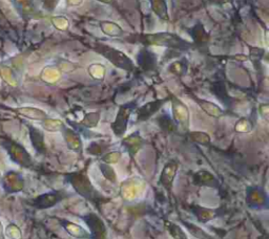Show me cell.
<instances>
[{"label": "cell", "mask_w": 269, "mask_h": 239, "mask_svg": "<svg viewBox=\"0 0 269 239\" xmlns=\"http://www.w3.org/2000/svg\"><path fill=\"white\" fill-rule=\"evenodd\" d=\"M137 40L144 45L162 46V47L178 49V51H189V49H191L193 46L192 43L184 40L180 36L173 34V33H167V32L140 35L138 36Z\"/></svg>", "instance_id": "1"}, {"label": "cell", "mask_w": 269, "mask_h": 239, "mask_svg": "<svg viewBox=\"0 0 269 239\" xmlns=\"http://www.w3.org/2000/svg\"><path fill=\"white\" fill-rule=\"evenodd\" d=\"M95 52L103 56L114 67L127 71L135 70V64L130 58L119 49L103 43H96L94 45Z\"/></svg>", "instance_id": "2"}, {"label": "cell", "mask_w": 269, "mask_h": 239, "mask_svg": "<svg viewBox=\"0 0 269 239\" xmlns=\"http://www.w3.org/2000/svg\"><path fill=\"white\" fill-rule=\"evenodd\" d=\"M67 176L69 178L70 184L79 195L91 202L102 200V195L96 190L95 187L91 183V180L83 173L74 172Z\"/></svg>", "instance_id": "3"}, {"label": "cell", "mask_w": 269, "mask_h": 239, "mask_svg": "<svg viewBox=\"0 0 269 239\" xmlns=\"http://www.w3.org/2000/svg\"><path fill=\"white\" fill-rule=\"evenodd\" d=\"M135 108H136V102H129L120 106L117 117L112 124V130L116 137H122L124 136V134L127 130L129 118L130 115H132L133 111L135 110Z\"/></svg>", "instance_id": "4"}, {"label": "cell", "mask_w": 269, "mask_h": 239, "mask_svg": "<svg viewBox=\"0 0 269 239\" xmlns=\"http://www.w3.org/2000/svg\"><path fill=\"white\" fill-rule=\"evenodd\" d=\"M170 102H172L173 117L176 125L182 127L183 130L189 131L190 128V110L187 106L175 96H170Z\"/></svg>", "instance_id": "5"}, {"label": "cell", "mask_w": 269, "mask_h": 239, "mask_svg": "<svg viewBox=\"0 0 269 239\" xmlns=\"http://www.w3.org/2000/svg\"><path fill=\"white\" fill-rule=\"evenodd\" d=\"M85 225L91 231V237L93 239H107L108 230L103 220L95 213H88L84 216H81Z\"/></svg>", "instance_id": "6"}, {"label": "cell", "mask_w": 269, "mask_h": 239, "mask_svg": "<svg viewBox=\"0 0 269 239\" xmlns=\"http://www.w3.org/2000/svg\"><path fill=\"white\" fill-rule=\"evenodd\" d=\"M178 169H179V164L178 162L174 160L167 162L165 164V166L162 169V172L159 177V183L168 192L172 191Z\"/></svg>", "instance_id": "7"}, {"label": "cell", "mask_w": 269, "mask_h": 239, "mask_svg": "<svg viewBox=\"0 0 269 239\" xmlns=\"http://www.w3.org/2000/svg\"><path fill=\"white\" fill-rule=\"evenodd\" d=\"M169 99H161V100H154L153 102H149L141 106L140 108L137 109V121L138 122H142L149 120L152 115L154 113H157L161 107L167 102Z\"/></svg>", "instance_id": "8"}, {"label": "cell", "mask_w": 269, "mask_h": 239, "mask_svg": "<svg viewBox=\"0 0 269 239\" xmlns=\"http://www.w3.org/2000/svg\"><path fill=\"white\" fill-rule=\"evenodd\" d=\"M122 145L130 155V158H134L143 147V138L139 133H134L122 139Z\"/></svg>", "instance_id": "9"}, {"label": "cell", "mask_w": 269, "mask_h": 239, "mask_svg": "<svg viewBox=\"0 0 269 239\" xmlns=\"http://www.w3.org/2000/svg\"><path fill=\"white\" fill-rule=\"evenodd\" d=\"M63 137L65 142H67L68 147L71 150H73L76 153H81L83 150L82 147V142H81V138L78 134H76L74 130H72L70 128H63L62 129Z\"/></svg>", "instance_id": "10"}, {"label": "cell", "mask_w": 269, "mask_h": 239, "mask_svg": "<svg viewBox=\"0 0 269 239\" xmlns=\"http://www.w3.org/2000/svg\"><path fill=\"white\" fill-rule=\"evenodd\" d=\"M192 99L201 107V109L204 111L206 114H208L209 117L218 119V118H221L222 115L224 114V110L217 104L210 102V101L203 100V99H199L194 96L192 97Z\"/></svg>", "instance_id": "11"}, {"label": "cell", "mask_w": 269, "mask_h": 239, "mask_svg": "<svg viewBox=\"0 0 269 239\" xmlns=\"http://www.w3.org/2000/svg\"><path fill=\"white\" fill-rule=\"evenodd\" d=\"M193 184L197 186H207L211 188H217L219 183L217 178L207 170H201L193 174Z\"/></svg>", "instance_id": "12"}, {"label": "cell", "mask_w": 269, "mask_h": 239, "mask_svg": "<svg viewBox=\"0 0 269 239\" xmlns=\"http://www.w3.org/2000/svg\"><path fill=\"white\" fill-rule=\"evenodd\" d=\"M191 35L194 41V44L198 46H204L209 42L210 36L200 22L191 30Z\"/></svg>", "instance_id": "13"}, {"label": "cell", "mask_w": 269, "mask_h": 239, "mask_svg": "<svg viewBox=\"0 0 269 239\" xmlns=\"http://www.w3.org/2000/svg\"><path fill=\"white\" fill-rule=\"evenodd\" d=\"M99 27H100L101 31L103 32V34L107 35V36H110V37L116 38V37L123 36V34H124L123 30H122V28L116 22L103 20V21H100Z\"/></svg>", "instance_id": "14"}, {"label": "cell", "mask_w": 269, "mask_h": 239, "mask_svg": "<svg viewBox=\"0 0 269 239\" xmlns=\"http://www.w3.org/2000/svg\"><path fill=\"white\" fill-rule=\"evenodd\" d=\"M138 63H139L140 67L145 70L154 69L156 68L157 59L154 54L146 51V49H142V51L138 54Z\"/></svg>", "instance_id": "15"}, {"label": "cell", "mask_w": 269, "mask_h": 239, "mask_svg": "<svg viewBox=\"0 0 269 239\" xmlns=\"http://www.w3.org/2000/svg\"><path fill=\"white\" fill-rule=\"evenodd\" d=\"M192 211L193 212L195 217L198 218V220L203 222V224H205V222H207L208 220L214 219L218 215L216 210L203 208L198 205H194L193 207H192Z\"/></svg>", "instance_id": "16"}, {"label": "cell", "mask_w": 269, "mask_h": 239, "mask_svg": "<svg viewBox=\"0 0 269 239\" xmlns=\"http://www.w3.org/2000/svg\"><path fill=\"white\" fill-rule=\"evenodd\" d=\"M62 226L65 228V230H67L73 237H76V238H89L91 237V235H89L87 231H85L82 227L77 225V224H74V222H72V221L65 220L62 222Z\"/></svg>", "instance_id": "17"}, {"label": "cell", "mask_w": 269, "mask_h": 239, "mask_svg": "<svg viewBox=\"0 0 269 239\" xmlns=\"http://www.w3.org/2000/svg\"><path fill=\"white\" fill-rule=\"evenodd\" d=\"M247 202L251 205H263L266 202V195L260 189L250 188L247 191Z\"/></svg>", "instance_id": "18"}, {"label": "cell", "mask_w": 269, "mask_h": 239, "mask_svg": "<svg viewBox=\"0 0 269 239\" xmlns=\"http://www.w3.org/2000/svg\"><path fill=\"white\" fill-rule=\"evenodd\" d=\"M152 9L162 20H169L168 11L165 0H151Z\"/></svg>", "instance_id": "19"}, {"label": "cell", "mask_w": 269, "mask_h": 239, "mask_svg": "<svg viewBox=\"0 0 269 239\" xmlns=\"http://www.w3.org/2000/svg\"><path fill=\"white\" fill-rule=\"evenodd\" d=\"M164 226L166 230L168 231L170 236H172L174 239H189L186 233L184 232L183 229L180 226H178L169 220L164 221Z\"/></svg>", "instance_id": "20"}, {"label": "cell", "mask_w": 269, "mask_h": 239, "mask_svg": "<svg viewBox=\"0 0 269 239\" xmlns=\"http://www.w3.org/2000/svg\"><path fill=\"white\" fill-rule=\"evenodd\" d=\"M184 227L187 229V231L195 238L198 239H214V237H211L208 233H206L204 230L201 229L200 227L195 226L193 224H191L189 221H183Z\"/></svg>", "instance_id": "21"}, {"label": "cell", "mask_w": 269, "mask_h": 239, "mask_svg": "<svg viewBox=\"0 0 269 239\" xmlns=\"http://www.w3.org/2000/svg\"><path fill=\"white\" fill-rule=\"evenodd\" d=\"M99 121H100V112L98 111L88 112L84 115L82 121L80 122V124L86 128H95L98 125Z\"/></svg>", "instance_id": "22"}, {"label": "cell", "mask_w": 269, "mask_h": 239, "mask_svg": "<svg viewBox=\"0 0 269 239\" xmlns=\"http://www.w3.org/2000/svg\"><path fill=\"white\" fill-rule=\"evenodd\" d=\"M190 137L192 142L204 146L209 145L211 142L210 137L206 133H203V131H192V133H190Z\"/></svg>", "instance_id": "23"}, {"label": "cell", "mask_w": 269, "mask_h": 239, "mask_svg": "<svg viewBox=\"0 0 269 239\" xmlns=\"http://www.w3.org/2000/svg\"><path fill=\"white\" fill-rule=\"evenodd\" d=\"M99 168L101 170L102 175L105 178H107L108 180H110L111 183H116V180H117L116 172H115V170L113 169V167L111 166V165L105 164V163L102 162V163L99 164Z\"/></svg>", "instance_id": "24"}, {"label": "cell", "mask_w": 269, "mask_h": 239, "mask_svg": "<svg viewBox=\"0 0 269 239\" xmlns=\"http://www.w3.org/2000/svg\"><path fill=\"white\" fill-rule=\"evenodd\" d=\"M158 122H159L160 127L168 134L174 133L177 128L176 123L169 117H167V115H161V117L158 119Z\"/></svg>", "instance_id": "25"}, {"label": "cell", "mask_w": 269, "mask_h": 239, "mask_svg": "<svg viewBox=\"0 0 269 239\" xmlns=\"http://www.w3.org/2000/svg\"><path fill=\"white\" fill-rule=\"evenodd\" d=\"M121 156H122V153L120 151H112L108 154H105L104 156H102L101 161L105 164H109V165L116 164L120 161Z\"/></svg>", "instance_id": "26"}, {"label": "cell", "mask_w": 269, "mask_h": 239, "mask_svg": "<svg viewBox=\"0 0 269 239\" xmlns=\"http://www.w3.org/2000/svg\"><path fill=\"white\" fill-rule=\"evenodd\" d=\"M44 127L48 131H58L64 128L63 122L60 120H47L44 124Z\"/></svg>", "instance_id": "27"}, {"label": "cell", "mask_w": 269, "mask_h": 239, "mask_svg": "<svg viewBox=\"0 0 269 239\" xmlns=\"http://www.w3.org/2000/svg\"><path fill=\"white\" fill-rule=\"evenodd\" d=\"M107 149V146H104L103 144L101 143H92L91 145H89L87 147L86 151L89 153V154H93V155H100L103 153V151Z\"/></svg>", "instance_id": "28"}, {"label": "cell", "mask_w": 269, "mask_h": 239, "mask_svg": "<svg viewBox=\"0 0 269 239\" xmlns=\"http://www.w3.org/2000/svg\"><path fill=\"white\" fill-rule=\"evenodd\" d=\"M251 129V124L246 120L242 119L239 121V123L235 125V130L239 131V133H248Z\"/></svg>", "instance_id": "29"}, {"label": "cell", "mask_w": 269, "mask_h": 239, "mask_svg": "<svg viewBox=\"0 0 269 239\" xmlns=\"http://www.w3.org/2000/svg\"><path fill=\"white\" fill-rule=\"evenodd\" d=\"M184 67L185 65L182 64L181 62H176V63L170 65V69H173L170 71H173L174 73H176V75H182V73L186 70V68Z\"/></svg>", "instance_id": "30"}, {"label": "cell", "mask_w": 269, "mask_h": 239, "mask_svg": "<svg viewBox=\"0 0 269 239\" xmlns=\"http://www.w3.org/2000/svg\"><path fill=\"white\" fill-rule=\"evenodd\" d=\"M98 1H100V2H103V3H112L113 2V0H98Z\"/></svg>", "instance_id": "31"}, {"label": "cell", "mask_w": 269, "mask_h": 239, "mask_svg": "<svg viewBox=\"0 0 269 239\" xmlns=\"http://www.w3.org/2000/svg\"><path fill=\"white\" fill-rule=\"evenodd\" d=\"M213 1L216 3H223V2H226L227 0H213Z\"/></svg>", "instance_id": "32"}]
</instances>
